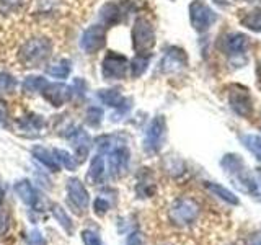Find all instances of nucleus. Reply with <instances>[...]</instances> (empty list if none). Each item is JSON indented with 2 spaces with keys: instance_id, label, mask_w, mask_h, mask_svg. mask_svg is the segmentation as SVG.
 Segmentation results:
<instances>
[{
  "instance_id": "obj_1",
  "label": "nucleus",
  "mask_w": 261,
  "mask_h": 245,
  "mask_svg": "<svg viewBox=\"0 0 261 245\" xmlns=\"http://www.w3.org/2000/svg\"><path fill=\"white\" fill-rule=\"evenodd\" d=\"M53 54V41L44 36L31 38L20 47V62L24 67H41Z\"/></svg>"
},
{
  "instance_id": "obj_2",
  "label": "nucleus",
  "mask_w": 261,
  "mask_h": 245,
  "mask_svg": "<svg viewBox=\"0 0 261 245\" xmlns=\"http://www.w3.org/2000/svg\"><path fill=\"white\" fill-rule=\"evenodd\" d=\"M201 214V208L193 198H179L170 208V220L176 226H190Z\"/></svg>"
},
{
  "instance_id": "obj_3",
  "label": "nucleus",
  "mask_w": 261,
  "mask_h": 245,
  "mask_svg": "<svg viewBox=\"0 0 261 245\" xmlns=\"http://www.w3.org/2000/svg\"><path fill=\"white\" fill-rule=\"evenodd\" d=\"M155 44V31L145 16H139L133 28V46L137 54H147Z\"/></svg>"
},
{
  "instance_id": "obj_4",
  "label": "nucleus",
  "mask_w": 261,
  "mask_h": 245,
  "mask_svg": "<svg viewBox=\"0 0 261 245\" xmlns=\"http://www.w3.org/2000/svg\"><path fill=\"white\" fill-rule=\"evenodd\" d=\"M129 70V61L126 56L110 51L101 62V76L105 80H121Z\"/></svg>"
},
{
  "instance_id": "obj_5",
  "label": "nucleus",
  "mask_w": 261,
  "mask_h": 245,
  "mask_svg": "<svg viewBox=\"0 0 261 245\" xmlns=\"http://www.w3.org/2000/svg\"><path fill=\"white\" fill-rule=\"evenodd\" d=\"M106 30L103 24H92L88 27L80 38V47L85 54H95L105 47Z\"/></svg>"
},
{
  "instance_id": "obj_6",
  "label": "nucleus",
  "mask_w": 261,
  "mask_h": 245,
  "mask_svg": "<svg viewBox=\"0 0 261 245\" xmlns=\"http://www.w3.org/2000/svg\"><path fill=\"white\" fill-rule=\"evenodd\" d=\"M65 190H67V201L70 203V206L75 209V212L82 214V212L88 208V203H90V194L87 191L85 185L77 178H70L67 180Z\"/></svg>"
},
{
  "instance_id": "obj_7",
  "label": "nucleus",
  "mask_w": 261,
  "mask_h": 245,
  "mask_svg": "<svg viewBox=\"0 0 261 245\" xmlns=\"http://www.w3.org/2000/svg\"><path fill=\"white\" fill-rule=\"evenodd\" d=\"M41 95L44 96V100L56 106V108H59V106L65 105L70 98L73 96L72 95V87H67L61 84V82H46V85L41 90Z\"/></svg>"
},
{
  "instance_id": "obj_8",
  "label": "nucleus",
  "mask_w": 261,
  "mask_h": 245,
  "mask_svg": "<svg viewBox=\"0 0 261 245\" xmlns=\"http://www.w3.org/2000/svg\"><path fill=\"white\" fill-rule=\"evenodd\" d=\"M165 128L167 125L163 116H155L150 121L149 128L145 131V139H144V147L149 154H155L162 147L163 136H165Z\"/></svg>"
},
{
  "instance_id": "obj_9",
  "label": "nucleus",
  "mask_w": 261,
  "mask_h": 245,
  "mask_svg": "<svg viewBox=\"0 0 261 245\" xmlns=\"http://www.w3.org/2000/svg\"><path fill=\"white\" fill-rule=\"evenodd\" d=\"M190 20L194 30L204 31L216 21V13L201 0H194L190 7Z\"/></svg>"
},
{
  "instance_id": "obj_10",
  "label": "nucleus",
  "mask_w": 261,
  "mask_h": 245,
  "mask_svg": "<svg viewBox=\"0 0 261 245\" xmlns=\"http://www.w3.org/2000/svg\"><path fill=\"white\" fill-rule=\"evenodd\" d=\"M228 103H230L232 110L239 114V116L247 118L251 114L253 111V105H251V98L248 95V90L247 88H242V87H232L230 90V95H228Z\"/></svg>"
},
{
  "instance_id": "obj_11",
  "label": "nucleus",
  "mask_w": 261,
  "mask_h": 245,
  "mask_svg": "<svg viewBox=\"0 0 261 245\" xmlns=\"http://www.w3.org/2000/svg\"><path fill=\"white\" fill-rule=\"evenodd\" d=\"M67 139L72 142L73 149H75L79 160L84 162L90 152V147H92V139H90L88 133L82 128H70V131L67 133Z\"/></svg>"
},
{
  "instance_id": "obj_12",
  "label": "nucleus",
  "mask_w": 261,
  "mask_h": 245,
  "mask_svg": "<svg viewBox=\"0 0 261 245\" xmlns=\"http://www.w3.org/2000/svg\"><path fill=\"white\" fill-rule=\"evenodd\" d=\"M15 193L18 194V198L27 204V206H30L35 211H41V204H43V201H41L38 191L35 190V186H33L28 180H20V182H16Z\"/></svg>"
},
{
  "instance_id": "obj_13",
  "label": "nucleus",
  "mask_w": 261,
  "mask_h": 245,
  "mask_svg": "<svg viewBox=\"0 0 261 245\" xmlns=\"http://www.w3.org/2000/svg\"><path fill=\"white\" fill-rule=\"evenodd\" d=\"M129 167V149L126 145H118L110 151V172L113 177H121Z\"/></svg>"
},
{
  "instance_id": "obj_14",
  "label": "nucleus",
  "mask_w": 261,
  "mask_h": 245,
  "mask_svg": "<svg viewBox=\"0 0 261 245\" xmlns=\"http://www.w3.org/2000/svg\"><path fill=\"white\" fill-rule=\"evenodd\" d=\"M160 65H162V70L167 74L181 70L186 65V54L178 47H170L165 53V56H163Z\"/></svg>"
},
{
  "instance_id": "obj_15",
  "label": "nucleus",
  "mask_w": 261,
  "mask_h": 245,
  "mask_svg": "<svg viewBox=\"0 0 261 245\" xmlns=\"http://www.w3.org/2000/svg\"><path fill=\"white\" fill-rule=\"evenodd\" d=\"M16 126H18V131H24L27 136L36 137V136L41 134V131H44L46 122H44L43 116L31 113V114H28V116L21 118L18 122H16Z\"/></svg>"
},
{
  "instance_id": "obj_16",
  "label": "nucleus",
  "mask_w": 261,
  "mask_h": 245,
  "mask_svg": "<svg viewBox=\"0 0 261 245\" xmlns=\"http://www.w3.org/2000/svg\"><path fill=\"white\" fill-rule=\"evenodd\" d=\"M31 154H33V157H35L41 163V165H44L47 170L59 172L61 163H59V160H57L54 151H49V149H46V147H43V145H35L31 149Z\"/></svg>"
},
{
  "instance_id": "obj_17",
  "label": "nucleus",
  "mask_w": 261,
  "mask_h": 245,
  "mask_svg": "<svg viewBox=\"0 0 261 245\" xmlns=\"http://www.w3.org/2000/svg\"><path fill=\"white\" fill-rule=\"evenodd\" d=\"M250 44L248 36L240 35V33H233V35H228L224 41L225 51L228 54H242L247 51V47Z\"/></svg>"
},
{
  "instance_id": "obj_18",
  "label": "nucleus",
  "mask_w": 261,
  "mask_h": 245,
  "mask_svg": "<svg viewBox=\"0 0 261 245\" xmlns=\"http://www.w3.org/2000/svg\"><path fill=\"white\" fill-rule=\"evenodd\" d=\"M121 8L118 4H105L103 8L100 10V20L103 27H111V24H116L118 21H121Z\"/></svg>"
},
{
  "instance_id": "obj_19",
  "label": "nucleus",
  "mask_w": 261,
  "mask_h": 245,
  "mask_svg": "<svg viewBox=\"0 0 261 245\" xmlns=\"http://www.w3.org/2000/svg\"><path fill=\"white\" fill-rule=\"evenodd\" d=\"M70 72H72V64L69 59H59L54 64L47 65V69H46L47 76L57 80H65L70 76Z\"/></svg>"
},
{
  "instance_id": "obj_20",
  "label": "nucleus",
  "mask_w": 261,
  "mask_h": 245,
  "mask_svg": "<svg viewBox=\"0 0 261 245\" xmlns=\"http://www.w3.org/2000/svg\"><path fill=\"white\" fill-rule=\"evenodd\" d=\"M105 159L101 157L100 154L95 155L92 163H90V168H88V178L92 180V183H101L103 178H105Z\"/></svg>"
},
{
  "instance_id": "obj_21",
  "label": "nucleus",
  "mask_w": 261,
  "mask_h": 245,
  "mask_svg": "<svg viewBox=\"0 0 261 245\" xmlns=\"http://www.w3.org/2000/svg\"><path fill=\"white\" fill-rule=\"evenodd\" d=\"M149 62H150V54H137L129 64L130 76H133L134 79L141 77L142 74L147 70V67H149Z\"/></svg>"
},
{
  "instance_id": "obj_22",
  "label": "nucleus",
  "mask_w": 261,
  "mask_h": 245,
  "mask_svg": "<svg viewBox=\"0 0 261 245\" xmlns=\"http://www.w3.org/2000/svg\"><path fill=\"white\" fill-rule=\"evenodd\" d=\"M46 82H47V79H44V77L30 76V77H27V79L23 80L21 88H23L24 93H30V95H33V93H41V90H43V87L46 85Z\"/></svg>"
},
{
  "instance_id": "obj_23",
  "label": "nucleus",
  "mask_w": 261,
  "mask_h": 245,
  "mask_svg": "<svg viewBox=\"0 0 261 245\" xmlns=\"http://www.w3.org/2000/svg\"><path fill=\"white\" fill-rule=\"evenodd\" d=\"M51 211H53V216L56 217V223H59V226H61L67 234H72V232H73V224H72V220H70L69 214L65 212V209L61 206V204H54Z\"/></svg>"
},
{
  "instance_id": "obj_24",
  "label": "nucleus",
  "mask_w": 261,
  "mask_h": 245,
  "mask_svg": "<svg viewBox=\"0 0 261 245\" xmlns=\"http://www.w3.org/2000/svg\"><path fill=\"white\" fill-rule=\"evenodd\" d=\"M206 188L209 191H212L214 194H217L220 200H224L227 203H230V204H239V198L232 193V191H228L227 188L224 186H220V185H216V183H211V182H206Z\"/></svg>"
},
{
  "instance_id": "obj_25",
  "label": "nucleus",
  "mask_w": 261,
  "mask_h": 245,
  "mask_svg": "<svg viewBox=\"0 0 261 245\" xmlns=\"http://www.w3.org/2000/svg\"><path fill=\"white\" fill-rule=\"evenodd\" d=\"M54 154H56L57 160H59V163H61L64 168H67L70 172L77 170L80 162H79V159L73 157L72 154H69L67 151H62V149H54Z\"/></svg>"
},
{
  "instance_id": "obj_26",
  "label": "nucleus",
  "mask_w": 261,
  "mask_h": 245,
  "mask_svg": "<svg viewBox=\"0 0 261 245\" xmlns=\"http://www.w3.org/2000/svg\"><path fill=\"white\" fill-rule=\"evenodd\" d=\"M16 90V79L8 72H0V96L10 95Z\"/></svg>"
},
{
  "instance_id": "obj_27",
  "label": "nucleus",
  "mask_w": 261,
  "mask_h": 245,
  "mask_svg": "<svg viewBox=\"0 0 261 245\" xmlns=\"http://www.w3.org/2000/svg\"><path fill=\"white\" fill-rule=\"evenodd\" d=\"M242 23H243V27H247L248 30L261 33V8H256V10L245 15L242 18Z\"/></svg>"
},
{
  "instance_id": "obj_28",
  "label": "nucleus",
  "mask_w": 261,
  "mask_h": 245,
  "mask_svg": "<svg viewBox=\"0 0 261 245\" xmlns=\"http://www.w3.org/2000/svg\"><path fill=\"white\" fill-rule=\"evenodd\" d=\"M103 121V110L100 106H90L85 113V122L92 128H98Z\"/></svg>"
},
{
  "instance_id": "obj_29",
  "label": "nucleus",
  "mask_w": 261,
  "mask_h": 245,
  "mask_svg": "<svg viewBox=\"0 0 261 245\" xmlns=\"http://www.w3.org/2000/svg\"><path fill=\"white\" fill-rule=\"evenodd\" d=\"M82 240H84L85 245H101V239L95 231H84L82 232Z\"/></svg>"
},
{
  "instance_id": "obj_30",
  "label": "nucleus",
  "mask_w": 261,
  "mask_h": 245,
  "mask_svg": "<svg viewBox=\"0 0 261 245\" xmlns=\"http://www.w3.org/2000/svg\"><path fill=\"white\" fill-rule=\"evenodd\" d=\"M93 209H95L96 214L103 216L105 212H108V209H110V203H108V200H105L103 196H98V198L95 200V203H93Z\"/></svg>"
},
{
  "instance_id": "obj_31",
  "label": "nucleus",
  "mask_w": 261,
  "mask_h": 245,
  "mask_svg": "<svg viewBox=\"0 0 261 245\" xmlns=\"http://www.w3.org/2000/svg\"><path fill=\"white\" fill-rule=\"evenodd\" d=\"M28 245H46L44 237L38 229H31L28 232Z\"/></svg>"
},
{
  "instance_id": "obj_32",
  "label": "nucleus",
  "mask_w": 261,
  "mask_h": 245,
  "mask_svg": "<svg viewBox=\"0 0 261 245\" xmlns=\"http://www.w3.org/2000/svg\"><path fill=\"white\" fill-rule=\"evenodd\" d=\"M23 0H0V10L2 12H15L18 10Z\"/></svg>"
},
{
  "instance_id": "obj_33",
  "label": "nucleus",
  "mask_w": 261,
  "mask_h": 245,
  "mask_svg": "<svg viewBox=\"0 0 261 245\" xmlns=\"http://www.w3.org/2000/svg\"><path fill=\"white\" fill-rule=\"evenodd\" d=\"M2 209V208H0ZM8 226H10V219L5 211H0V235H4L8 231Z\"/></svg>"
},
{
  "instance_id": "obj_34",
  "label": "nucleus",
  "mask_w": 261,
  "mask_h": 245,
  "mask_svg": "<svg viewBox=\"0 0 261 245\" xmlns=\"http://www.w3.org/2000/svg\"><path fill=\"white\" fill-rule=\"evenodd\" d=\"M8 118V113H7V106L4 102H0V125H4Z\"/></svg>"
},
{
  "instance_id": "obj_35",
  "label": "nucleus",
  "mask_w": 261,
  "mask_h": 245,
  "mask_svg": "<svg viewBox=\"0 0 261 245\" xmlns=\"http://www.w3.org/2000/svg\"><path fill=\"white\" fill-rule=\"evenodd\" d=\"M4 198H5V191H4V188L0 186V208H2V203H4Z\"/></svg>"
}]
</instances>
